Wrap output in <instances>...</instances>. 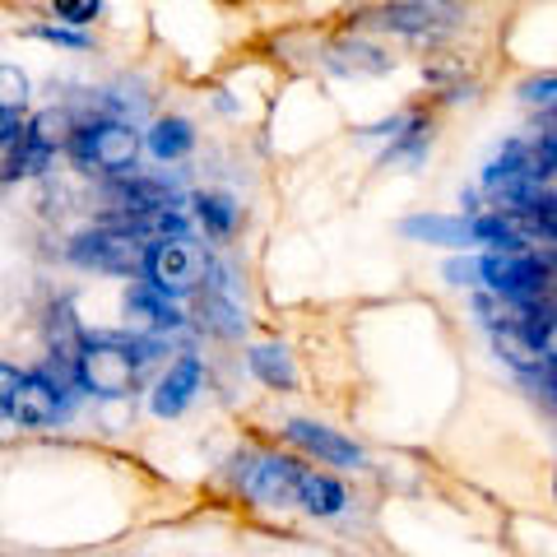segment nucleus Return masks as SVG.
I'll use <instances>...</instances> for the list:
<instances>
[{
  "instance_id": "nucleus-1",
  "label": "nucleus",
  "mask_w": 557,
  "mask_h": 557,
  "mask_svg": "<svg viewBox=\"0 0 557 557\" xmlns=\"http://www.w3.org/2000/svg\"><path fill=\"white\" fill-rule=\"evenodd\" d=\"M75 386L98 399H126L139 386V362L121 335H84L75 354Z\"/></svg>"
},
{
  "instance_id": "nucleus-2",
  "label": "nucleus",
  "mask_w": 557,
  "mask_h": 557,
  "mask_svg": "<svg viewBox=\"0 0 557 557\" xmlns=\"http://www.w3.org/2000/svg\"><path fill=\"white\" fill-rule=\"evenodd\" d=\"M65 149L84 172L131 177L139 163V131H131L126 121H89V126H75Z\"/></svg>"
},
{
  "instance_id": "nucleus-3",
  "label": "nucleus",
  "mask_w": 557,
  "mask_h": 557,
  "mask_svg": "<svg viewBox=\"0 0 557 557\" xmlns=\"http://www.w3.org/2000/svg\"><path fill=\"white\" fill-rule=\"evenodd\" d=\"M145 251L149 242L145 237H131V233H116V228H84L70 237V260L84 270H102V274H121V278H135L145 274Z\"/></svg>"
},
{
  "instance_id": "nucleus-4",
  "label": "nucleus",
  "mask_w": 557,
  "mask_h": 557,
  "mask_svg": "<svg viewBox=\"0 0 557 557\" xmlns=\"http://www.w3.org/2000/svg\"><path fill=\"white\" fill-rule=\"evenodd\" d=\"M237 469V487L260 507H298V483H302V465L288 456H242L233 460Z\"/></svg>"
},
{
  "instance_id": "nucleus-5",
  "label": "nucleus",
  "mask_w": 557,
  "mask_h": 557,
  "mask_svg": "<svg viewBox=\"0 0 557 557\" xmlns=\"http://www.w3.org/2000/svg\"><path fill=\"white\" fill-rule=\"evenodd\" d=\"M205 274L200 251L190 247L186 237H168V242H149L145 251V284H153L168 298H182V293H196Z\"/></svg>"
},
{
  "instance_id": "nucleus-6",
  "label": "nucleus",
  "mask_w": 557,
  "mask_h": 557,
  "mask_svg": "<svg viewBox=\"0 0 557 557\" xmlns=\"http://www.w3.org/2000/svg\"><path fill=\"white\" fill-rule=\"evenodd\" d=\"M284 437L293 446H302L307 456H317L325 465H339V469H362L368 465V450H362L354 437H344V432L325 428V423H311V418H293L284 428Z\"/></svg>"
},
{
  "instance_id": "nucleus-7",
  "label": "nucleus",
  "mask_w": 557,
  "mask_h": 557,
  "mask_svg": "<svg viewBox=\"0 0 557 557\" xmlns=\"http://www.w3.org/2000/svg\"><path fill=\"white\" fill-rule=\"evenodd\" d=\"M65 409V391L61 386H51V381L42 372H24V386L20 395H14V405H10V418L20 428H47V423H57Z\"/></svg>"
},
{
  "instance_id": "nucleus-8",
  "label": "nucleus",
  "mask_w": 557,
  "mask_h": 557,
  "mask_svg": "<svg viewBox=\"0 0 557 557\" xmlns=\"http://www.w3.org/2000/svg\"><path fill=\"white\" fill-rule=\"evenodd\" d=\"M205 386V368H200V358H177L168 368V376L153 386V413L159 418H177V413H186L190 409V399H196V391Z\"/></svg>"
},
{
  "instance_id": "nucleus-9",
  "label": "nucleus",
  "mask_w": 557,
  "mask_h": 557,
  "mask_svg": "<svg viewBox=\"0 0 557 557\" xmlns=\"http://www.w3.org/2000/svg\"><path fill=\"white\" fill-rule=\"evenodd\" d=\"M399 233L409 242H428V247H450V251L479 247L474 219H456V214H413V219L399 223Z\"/></svg>"
},
{
  "instance_id": "nucleus-10",
  "label": "nucleus",
  "mask_w": 557,
  "mask_h": 557,
  "mask_svg": "<svg viewBox=\"0 0 557 557\" xmlns=\"http://www.w3.org/2000/svg\"><path fill=\"white\" fill-rule=\"evenodd\" d=\"M108 200L112 209L108 214H139V209H177V190L168 182H153V177H116L108 186Z\"/></svg>"
},
{
  "instance_id": "nucleus-11",
  "label": "nucleus",
  "mask_w": 557,
  "mask_h": 557,
  "mask_svg": "<svg viewBox=\"0 0 557 557\" xmlns=\"http://www.w3.org/2000/svg\"><path fill=\"white\" fill-rule=\"evenodd\" d=\"M493 348L502 354V362H511L516 372H544V348H539L534 330L520 325V321H502L493 325Z\"/></svg>"
},
{
  "instance_id": "nucleus-12",
  "label": "nucleus",
  "mask_w": 557,
  "mask_h": 557,
  "mask_svg": "<svg viewBox=\"0 0 557 557\" xmlns=\"http://www.w3.org/2000/svg\"><path fill=\"white\" fill-rule=\"evenodd\" d=\"M126 321H145L149 330H177L182 325V311L172 307L168 293H159L153 284L139 278L135 288H126Z\"/></svg>"
},
{
  "instance_id": "nucleus-13",
  "label": "nucleus",
  "mask_w": 557,
  "mask_h": 557,
  "mask_svg": "<svg viewBox=\"0 0 557 557\" xmlns=\"http://www.w3.org/2000/svg\"><path fill=\"white\" fill-rule=\"evenodd\" d=\"M247 368H251L256 381H265L270 391H293L298 386V362H293V354L284 344H251Z\"/></svg>"
},
{
  "instance_id": "nucleus-14",
  "label": "nucleus",
  "mask_w": 557,
  "mask_h": 557,
  "mask_svg": "<svg viewBox=\"0 0 557 557\" xmlns=\"http://www.w3.org/2000/svg\"><path fill=\"white\" fill-rule=\"evenodd\" d=\"M51 153L47 145H38V139H28L20 135L14 145L5 149V163H0V182H24V177H42V172L51 168Z\"/></svg>"
},
{
  "instance_id": "nucleus-15",
  "label": "nucleus",
  "mask_w": 557,
  "mask_h": 557,
  "mask_svg": "<svg viewBox=\"0 0 557 557\" xmlns=\"http://www.w3.org/2000/svg\"><path fill=\"white\" fill-rule=\"evenodd\" d=\"M344 483L330 479V474H311V469H302V483H298V507L307 516H339L344 511Z\"/></svg>"
},
{
  "instance_id": "nucleus-16",
  "label": "nucleus",
  "mask_w": 557,
  "mask_h": 557,
  "mask_svg": "<svg viewBox=\"0 0 557 557\" xmlns=\"http://www.w3.org/2000/svg\"><path fill=\"white\" fill-rule=\"evenodd\" d=\"M145 145H149L153 159L172 163V159H186V153L196 149V131H190L186 116H163V121H153V131H149Z\"/></svg>"
},
{
  "instance_id": "nucleus-17",
  "label": "nucleus",
  "mask_w": 557,
  "mask_h": 557,
  "mask_svg": "<svg viewBox=\"0 0 557 557\" xmlns=\"http://www.w3.org/2000/svg\"><path fill=\"white\" fill-rule=\"evenodd\" d=\"M24 135L38 139V145H47L51 153H57L61 145H70V135H75V116H70L65 108H47V112H38V116L28 121Z\"/></svg>"
},
{
  "instance_id": "nucleus-18",
  "label": "nucleus",
  "mask_w": 557,
  "mask_h": 557,
  "mask_svg": "<svg viewBox=\"0 0 557 557\" xmlns=\"http://www.w3.org/2000/svg\"><path fill=\"white\" fill-rule=\"evenodd\" d=\"M196 214H200V223H205V233H214V237H228L233 228H237V205L228 200V196H196Z\"/></svg>"
},
{
  "instance_id": "nucleus-19",
  "label": "nucleus",
  "mask_w": 557,
  "mask_h": 557,
  "mask_svg": "<svg viewBox=\"0 0 557 557\" xmlns=\"http://www.w3.org/2000/svg\"><path fill=\"white\" fill-rule=\"evenodd\" d=\"M381 24L395 28V33H428L437 20H432V5H391L381 14Z\"/></svg>"
},
{
  "instance_id": "nucleus-20",
  "label": "nucleus",
  "mask_w": 557,
  "mask_h": 557,
  "mask_svg": "<svg viewBox=\"0 0 557 557\" xmlns=\"http://www.w3.org/2000/svg\"><path fill=\"white\" fill-rule=\"evenodd\" d=\"M102 14V0H51V20L65 28H89Z\"/></svg>"
},
{
  "instance_id": "nucleus-21",
  "label": "nucleus",
  "mask_w": 557,
  "mask_h": 557,
  "mask_svg": "<svg viewBox=\"0 0 557 557\" xmlns=\"http://www.w3.org/2000/svg\"><path fill=\"white\" fill-rule=\"evenodd\" d=\"M28 102V75L20 65H0V112H24Z\"/></svg>"
},
{
  "instance_id": "nucleus-22",
  "label": "nucleus",
  "mask_w": 557,
  "mask_h": 557,
  "mask_svg": "<svg viewBox=\"0 0 557 557\" xmlns=\"http://www.w3.org/2000/svg\"><path fill=\"white\" fill-rule=\"evenodd\" d=\"M38 42H51V47H75V51H89L94 38L84 28H65V24H38V28H28Z\"/></svg>"
},
{
  "instance_id": "nucleus-23",
  "label": "nucleus",
  "mask_w": 557,
  "mask_h": 557,
  "mask_svg": "<svg viewBox=\"0 0 557 557\" xmlns=\"http://www.w3.org/2000/svg\"><path fill=\"white\" fill-rule=\"evenodd\" d=\"M520 98L525 102H544V108H557V75H539L520 84Z\"/></svg>"
},
{
  "instance_id": "nucleus-24",
  "label": "nucleus",
  "mask_w": 557,
  "mask_h": 557,
  "mask_svg": "<svg viewBox=\"0 0 557 557\" xmlns=\"http://www.w3.org/2000/svg\"><path fill=\"white\" fill-rule=\"evenodd\" d=\"M24 386V372L20 368H10V362H0V413H10L14 405V395H20Z\"/></svg>"
},
{
  "instance_id": "nucleus-25",
  "label": "nucleus",
  "mask_w": 557,
  "mask_h": 557,
  "mask_svg": "<svg viewBox=\"0 0 557 557\" xmlns=\"http://www.w3.org/2000/svg\"><path fill=\"white\" fill-rule=\"evenodd\" d=\"M446 278H450V284H465V288L483 284V278H479V256H469V260H450V265H446Z\"/></svg>"
},
{
  "instance_id": "nucleus-26",
  "label": "nucleus",
  "mask_w": 557,
  "mask_h": 557,
  "mask_svg": "<svg viewBox=\"0 0 557 557\" xmlns=\"http://www.w3.org/2000/svg\"><path fill=\"white\" fill-rule=\"evenodd\" d=\"M24 126H28L24 112H0V149H10L24 135Z\"/></svg>"
},
{
  "instance_id": "nucleus-27",
  "label": "nucleus",
  "mask_w": 557,
  "mask_h": 557,
  "mask_svg": "<svg viewBox=\"0 0 557 557\" xmlns=\"http://www.w3.org/2000/svg\"><path fill=\"white\" fill-rule=\"evenodd\" d=\"M534 339H539V348H544V362H553V368H557V317H548L544 325H539Z\"/></svg>"
},
{
  "instance_id": "nucleus-28",
  "label": "nucleus",
  "mask_w": 557,
  "mask_h": 557,
  "mask_svg": "<svg viewBox=\"0 0 557 557\" xmlns=\"http://www.w3.org/2000/svg\"><path fill=\"white\" fill-rule=\"evenodd\" d=\"M544 153H548V163H553V172H557V131L544 139Z\"/></svg>"
},
{
  "instance_id": "nucleus-29",
  "label": "nucleus",
  "mask_w": 557,
  "mask_h": 557,
  "mask_svg": "<svg viewBox=\"0 0 557 557\" xmlns=\"http://www.w3.org/2000/svg\"><path fill=\"white\" fill-rule=\"evenodd\" d=\"M553 493H557V479H553Z\"/></svg>"
}]
</instances>
